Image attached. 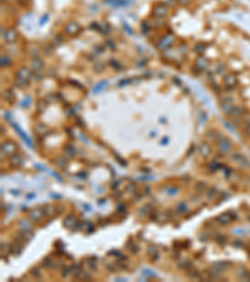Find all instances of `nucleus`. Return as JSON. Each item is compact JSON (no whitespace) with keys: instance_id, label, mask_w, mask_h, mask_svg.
Listing matches in <instances>:
<instances>
[{"instance_id":"nucleus-1","label":"nucleus","mask_w":250,"mask_h":282,"mask_svg":"<svg viewBox=\"0 0 250 282\" xmlns=\"http://www.w3.org/2000/svg\"><path fill=\"white\" fill-rule=\"evenodd\" d=\"M16 152V144L11 141H7L1 146V154L3 155H13Z\"/></svg>"},{"instance_id":"nucleus-2","label":"nucleus","mask_w":250,"mask_h":282,"mask_svg":"<svg viewBox=\"0 0 250 282\" xmlns=\"http://www.w3.org/2000/svg\"><path fill=\"white\" fill-rule=\"evenodd\" d=\"M44 216H45V213H44V209H43V207L33 208L32 211L29 212V218L32 219L33 222H40Z\"/></svg>"},{"instance_id":"nucleus-3","label":"nucleus","mask_w":250,"mask_h":282,"mask_svg":"<svg viewBox=\"0 0 250 282\" xmlns=\"http://www.w3.org/2000/svg\"><path fill=\"white\" fill-rule=\"evenodd\" d=\"M80 30H81L80 25L75 21H70L65 25V33L69 34V35H76V34L80 33Z\"/></svg>"},{"instance_id":"nucleus-4","label":"nucleus","mask_w":250,"mask_h":282,"mask_svg":"<svg viewBox=\"0 0 250 282\" xmlns=\"http://www.w3.org/2000/svg\"><path fill=\"white\" fill-rule=\"evenodd\" d=\"M174 44V37L172 34H169V35H165L160 41H159V48L160 49H163V50H166V49H169L170 46H172Z\"/></svg>"},{"instance_id":"nucleus-5","label":"nucleus","mask_w":250,"mask_h":282,"mask_svg":"<svg viewBox=\"0 0 250 282\" xmlns=\"http://www.w3.org/2000/svg\"><path fill=\"white\" fill-rule=\"evenodd\" d=\"M231 142L227 138H221L220 141L218 142V149L220 151L221 153H229L231 151Z\"/></svg>"},{"instance_id":"nucleus-6","label":"nucleus","mask_w":250,"mask_h":282,"mask_svg":"<svg viewBox=\"0 0 250 282\" xmlns=\"http://www.w3.org/2000/svg\"><path fill=\"white\" fill-rule=\"evenodd\" d=\"M236 218V216H233V213H230V212H228V213H223V214H220V216H218L216 217V222L218 223H220V225H229L231 221H233V218Z\"/></svg>"},{"instance_id":"nucleus-7","label":"nucleus","mask_w":250,"mask_h":282,"mask_svg":"<svg viewBox=\"0 0 250 282\" xmlns=\"http://www.w3.org/2000/svg\"><path fill=\"white\" fill-rule=\"evenodd\" d=\"M30 77H32V70L28 69V68H20L19 70L16 71V79L25 80V82L29 83Z\"/></svg>"},{"instance_id":"nucleus-8","label":"nucleus","mask_w":250,"mask_h":282,"mask_svg":"<svg viewBox=\"0 0 250 282\" xmlns=\"http://www.w3.org/2000/svg\"><path fill=\"white\" fill-rule=\"evenodd\" d=\"M3 37H4L5 41H7L8 44H14L18 40V33L14 30V29H8Z\"/></svg>"},{"instance_id":"nucleus-9","label":"nucleus","mask_w":250,"mask_h":282,"mask_svg":"<svg viewBox=\"0 0 250 282\" xmlns=\"http://www.w3.org/2000/svg\"><path fill=\"white\" fill-rule=\"evenodd\" d=\"M211 146L209 144L208 142H203L202 144L199 146V154L202 155L203 158H208L209 155L211 154Z\"/></svg>"},{"instance_id":"nucleus-10","label":"nucleus","mask_w":250,"mask_h":282,"mask_svg":"<svg viewBox=\"0 0 250 282\" xmlns=\"http://www.w3.org/2000/svg\"><path fill=\"white\" fill-rule=\"evenodd\" d=\"M234 105H233V103L231 102H229V100H223L221 103H220V109L223 110V113L224 114H233L234 113Z\"/></svg>"},{"instance_id":"nucleus-11","label":"nucleus","mask_w":250,"mask_h":282,"mask_svg":"<svg viewBox=\"0 0 250 282\" xmlns=\"http://www.w3.org/2000/svg\"><path fill=\"white\" fill-rule=\"evenodd\" d=\"M78 219H76V217L74 214H68L65 217V219H64V227H66V228H70V230H73L74 227L78 225Z\"/></svg>"},{"instance_id":"nucleus-12","label":"nucleus","mask_w":250,"mask_h":282,"mask_svg":"<svg viewBox=\"0 0 250 282\" xmlns=\"http://www.w3.org/2000/svg\"><path fill=\"white\" fill-rule=\"evenodd\" d=\"M9 251H10L11 255L19 256L21 253V251H23V242H20V241H18V239H16V241L9 247Z\"/></svg>"},{"instance_id":"nucleus-13","label":"nucleus","mask_w":250,"mask_h":282,"mask_svg":"<svg viewBox=\"0 0 250 282\" xmlns=\"http://www.w3.org/2000/svg\"><path fill=\"white\" fill-rule=\"evenodd\" d=\"M146 253H148V257L151 260V262H155L158 258H159V250L153 244H150L148 247V252H146Z\"/></svg>"},{"instance_id":"nucleus-14","label":"nucleus","mask_w":250,"mask_h":282,"mask_svg":"<svg viewBox=\"0 0 250 282\" xmlns=\"http://www.w3.org/2000/svg\"><path fill=\"white\" fill-rule=\"evenodd\" d=\"M9 163H10V166H11V167H15V168H18V167H20V166L24 163V158L21 157L20 154L15 153V154H13V155H11V158H10V161H9Z\"/></svg>"},{"instance_id":"nucleus-15","label":"nucleus","mask_w":250,"mask_h":282,"mask_svg":"<svg viewBox=\"0 0 250 282\" xmlns=\"http://www.w3.org/2000/svg\"><path fill=\"white\" fill-rule=\"evenodd\" d=\"M224 84L227 88L231 89L233 87L236 85V77L234 74H227L224 77Z\"/></svg>"},{"instance_id":"nucleus-16","label":"nucleus","mask_w":250,"mask_h":282,"mask_svg":"<svg viewBox=\"0 0 250 282\" xmlns=\"http://www.w3.org/2000/svg\"><path fill=\"white\" fill-rule=\"evenodd\" d=\"M168 14V9L165 5H163V4H158L156 7L154 8V15L158 16V18H164Z\"/></svg>"},{"instance_id":"nucleus-17","label":"nucleus","mask_w":250,"mask_h":282,"mask_svg":"<svg viewBox=\"0 0 250 282\" xmlns=\"http://www.w3.org/2000/svg\"><path fill=\"white\" fill-rule=\"evenodd\" d=\"M30 67H32V69L35 70V71H40L43 68H44V63H43L41 59L34 58L32 60V63H30Z\"/></svg>"},{"instance_id":"nucleus-18","label":"nucleus","mask_w":250,"mask_h":282,"mask_svg":"<svg viewBox=\"0 0 250 282\" xmlns=\"http://www.w3.org/2000/svg\"><path fill=\"white\" fill-rule=\"evenodd\" d=\"M230 266V263L229 262H225V261H218V262H215V263H213V268H215V269H218V271H220L221 273L227 269L228 267Z\"/></svg>"},{"instance_id":"nucleus-19","label":"nucleus","mask_w":250,"mask_h":282,"mask_svg":"<svg viewBox=\"0 0 250 282\" xmlns=\"http://www.w3.org/2000/svg\"><path fill=\"white\" fill-rule=\"evenodd\" d=\"M208 65H209L208 59H205L203 57H200L196 60V63H195V67H196L198 70H205L206 68H208Z\"/></svg>"},{"instance_id":"nucleus-20","label":"nucleus","mask_w":250,"mask_h":282,"mask_svg":"<svg viewBox=\"0 0 250 282\" xmlns=\"http://www.w3.org/2000/svg\"><path fill=\"white\" fill-rule=\"evenodd\" d=\"M178 267L181 269V271H189V269H191L193 267V263L191 261H189V260H183L178 263Z\"/></svg>"},{"instance_id":"nucleus-21","label":"nucleus","mask_w":250,"mask_h":282,"mask_svg":"<svg viewBox=\"0 0 250 282\" xmlns=\"http://www.w3.org/2000/svg\"><path fill=\"white\" fill-rule=\"evenodd\" d=\"M48 127L45 124H38L35 127V133L38 134V135H40V137H44L45 134H48Z\"/></svg>"},{"instance_id":"nucleus-22","label":"nucleus","mask_w":250,"mask_h":282,"mask_svg":"<svg viewBox=\"0 0 250 282\" xmlns=\"http://www.w3.org/2000/svg\"><path fill=\"white\" fill-rule=\"evenodd\" d=\"M75 154H76V148L73 144H68L65 147V155L66 157L73 158V157H75Z\"/></svg>"},{"instance_id":"nucleus-23","label":"nucleus","mask_w":250,"mask_h":282,"mask_svg":"<svg viewBox=\"0 0 250 282\" xmlns=\"http://www.w3.org/2000/svg\"><path fill=\"white\" fill-rule=\"evenodd\" d=\"M41 266L45 269H50V268H53L54 266H55V262H54L50 257H45V258L41 261Z\"/></svg>"},{"instance_id":"nucleus-24","label":"nucleus","mask_w":250,"mask_h":282,"mask_svg":"<svg viewBox=\"0 0 250 282\" xmlns=\"http://www.w3.org/2000/svg\"><path fill=\"white\" fill-rule=\"evenodd\" d=\"M231 158L234 159V162H238V163H240L243 166H249V163L246 162V158H244L241 154L239 153H234L233 155H231Z\"/></svg>"},{"instance_id":"nucleus-25","label":"nucleus","mask_w":250,"mask_h":282,"mask_svg":"<svg viewBox=\"0 0 250 282\" xmlns=\"http://www.w3.org/2000/svg\"><path fill=\"white\" fill-rule=\"evenodd\" d=\"M205 193H206V198L208 200H215V197L219 194V191L215 187H211L208 191H205Z\"/></svg>"},{"instance_id":"nucleus-26","label":"nucleus","mask_w":250,"mask_h":282,"mask_svg":"<svg viewBox=\"0 0 250 282\" xmlns=\"http://www.w3.org/2000/svg\"><path fill=\"white\" fill-rule=\"evenodd\" d=\"M206 183L204 182V181H198L196 183H195V186H194V189L198 192V193H202V192H205L206 191Z\"/></svg>"},{"instance_id":"nucleus-27","label":"nucleus","mask_w":250,"mask_h":282,"mask_svg":"<svg viewBox=\"0 0 250 282\" xmlns=\"http://www.w3.org/2000/svg\"><path fill=\"white\" fill-rule=\"evenodd\" d=\"M11 124H13V127H14V128L16 129V132H18V133H19V134H20V135L23 137V139H24V141H25V142L28 143V146H29V147H32V148H33V144H32V142H30V139H29V138H28V137H26L25 134H24V133H23V132H21V129H20L19 127H18V125H16L15 123H13V122H11Z\"/></svg>"},{"instance_id":"nucleus-28","label":"nucleus","mask_w":250,"mask_h":282,"mask_svg":"<svg viewBox=\"0 0 250 282\" xmlns=\"http://www.w3.org/2000/svg\"><path fill=\"white\" fill-rule=\"evenodd\" d=\"M154 211V209H153V206H151L150 205V203H148V205H146V206H144V207H141V208H140V212H139V214H141V216H148L150 212H153Z\"/></svg>"},{"instance_id":"nucleus-29","label":"nucleus","mask_w":250,"mask_h":282,"mask_svg":"<svg viewBox=\"0 0 250 282\" xmlns=\"http://www.w3.org/2000/svg\"><path fill=\"white\" fill-rule=\"evenodd\" d=\"M176 212H178L179 214L186 213V212H188V206H186V203H185V202L178 203V206H176Z\"/></svg>"},{"instance_id":"nucleus-30","label":"nucleus","mask_w":250,"mask_h":282,"mask_svg":"<svg viewBox=\"0 0 250 282\" xmlns=\"http://www.w3.org/2000/svg\"><path fill=\"white\" fill-rule=\"evenodd\" d=\"M19 226H20V228H21V230H32V228H33L32 222L28 221V219H20Z\"/></svg>"},{"instance_id":"nucleus-31","label":"nucleus","mask_w":250,"mask_h":282,"mask_svg":"<svg viewBox=\"0 0 250 282\" xmlns=\"http://www.w3.org/2000/svg\"><path fill=\"white\" fill-rule=\"evenodd\" d=\"M43 209H44L45 216H51V214L55 213V207L51 206V205H45L44 207H43Z\"/></svg>"},{"instance_id":"nucleus-32","label":"nucleus","mask_w":250,"mask_h":282,"mask_svg":"<svg viewBox=\"0 0 250 282\" xmlns=\"http://www.w3.org/2000/svg\"><path fill=\"white\" fill-rule=\"evenodd\" d=\"M87 265L90 267V269H96V257H88Z\"/></svg>"},{"instance_id":"nucleus-33","label":"nucleus","mask_w":250,"mask_h":282,"mask_svg":"<svg viewBox=\"0 0 250 282\" xmlns=\"http://www.w3.org/2000/svg\"><path fill=\"white\" fill-rule=\"evenodd\" d=\"M74 266H69V267H65L64 269H63V272H62V277L63 278H66V277H69V275L70 273H74Z\"/></svg>"},{"instance_id":"nucleus-34","label":"nucleus","mask_w":250,"mask_h":282,"mask_svg":"<svg viewBox=\"0 0 250 282\" xmlns=\"http://www.w3.org/2000/svg\"><path fill=\"white\" fill-rule=\"evenodd\" d=\"M3 97H4L5 100L11 102V100H13V98H14V95H13V92H11L10 89H5V91L3 92Z\"/></svg>"},{"instance_id":"nucleus-35","label":"nucleus","mask_w":250,"mask_h":282,"mask_svg":"<svg viewBox=\"0 0 250 282\" xmlns=\"http://www.w3.org/2000/svg\"><path fill=\"white\" fill-rule=\"evenodd\" d=\"M194 49H195V52H196L198 54H203L205 52V49H206V45L204 43H198L196 45H195Z\"/></svg>"},{"instance_id":"nucleus-36","label":"nucleus","mask_w":250,"mask_h":282,"mask_svg":"<svg viewBox=\"0 0 250 282\" xmlns=\"http://www.w3.org/2000/svg\"><path fill=\"white\" fill-rule=\"evenodd\" d=\"M106 84H108V80H103V82H100L99 84H96V85L94 87V93H99V92H101V89L103 88H104L105 85H106Z\"/></svg>"},{"instance_id":"nucleus-37","label":"nucleus","mask_w":250,"mask_h":282,"mask_svg":"<svg viewBox=\"0 0 250 282\" xmlns=\"http://www.w3.org/2000/svg\"><path fill=\"white\" fill-rule=\"evenodd\" d=\"M126 247H128V248H130L133 253H136V252H138V250H139V246H138V244H135V242H133V241H129V242H128Z\"/></svg>"},{"instance_id":"nucleus-38","label":"nucleus","mask_w":250,"mask_h":282,"mask_svg":"<svg viewBox=\"0 0 250 282\" xmlns=\"http://www.w3.org/2000/svg\"><path fill=\"white\" fill-rule=\"evenodd\" d=\"M63 43H64V38H63L62 34H59V35H56V37L54 38V45H55V46L62 45Z\"/></svg>"},{"instance_id":"nucleus-39","label":"nucleus","mask_w":250,"mask_h":282,"mask_svg":"<svg viewBox=\"0 0 250 282\" xmlns=\"http://www.w3.org/2000/svg\"><path fill=\"white\" fill-rule=\"evenodd\" d=\"M209 171H211V172H214V171H216V169H219L220 168V164L218 163V162H215V161H213V162H210L209 163Z\"/></svg>"},{"instance_id":"nucleus-40","label":"nucleus","mask_w":250,"mask_h":282,"mask_svg":"<svg viewBox=\"0 0 250 282\" xmlns=\"http://www.w3.org/2000/svg\"><path fill=\"white\" fill-rule=\"evenodd\" d=\"M1 65L3 67H9V65H11V59L9 57L3 55L1 57Z\"/></svg>"},{"instance_id":"nucleus-41","label":"nucleus","mask_w":250,"mask_h":282,"mask_svg":"<svg viewBox=\"0 0 250 282\" xmlns=\"http://www.w3.org/2000/svg\"><path fill=\"white\" fill-rule=\"evenodd\" d=\"M30 273H32L35 278H41V272H40V269H39L38 267L32 268V271H30Z\"/></svg>"},{"instance_id":"nucleus-42","label":"nucleus","mask_w":250,"mask_h":282,"mask_svg":"<svg viewBox=\"0 0 250 282\" xmlns=\"http://www.w3.org/2000/svg\"><path fill=\"white\" fill-rule=\"evenodd\" d=\"M126 192H128V193H134V192H138V191H136V186H135V183H130V184H128Z\"/></svg>"},{"instance_id":"nucleus-43","label":"nucleus","mask_w":250,"mask_h":282,"mask_svg":"<svg viewBox=\"0 0 250 282\" xmlns=\"http://www.w3.org/2000/svg\"><path fill=\"white\" fill-rule=\"evenodd\" d=\"M55 163H56L58 167L64 168V167L66 166V159H64V158H58V159L55 161Z\"/></svg>"},{"instance_id":"nucleus-44","label":"nucleus","mask_w":250,"mask_h":282,"mask_svg":"<svg viewBox=\"0 0 250 282\" xmlns=\"http://www.w3.org/2000/svg\"><path fill=\"white\" fill-rule=\"evenodd\" d=\"M227 236H223V235H219L218 237H216V241H218V243H220V244H224V243H227Z\"/></svg>"},{"instance_id":"nucleus-45","label":"nucleus","mask_w":250,"mask_h":282,"mask_svg":"<svg viewBox=\"0 0 250 282\" xmlns=\"http://www.w3.org/2000/svg\"><path fill=\"white\" fill-rule=\"evenodd\" d=\"M233 114H235V116H243V114H244V109H243L241 107H235Z\"/></svg>"},{"instance_id":"nucleus-46","label":"nucleus","mask_w":250,"mask_h":282,"mask_svg":"<svg viewBox=\"0 0 250 282\" xmlns=\"http://www.w3.org/2000/svg\"><path fill=\"white\" fill-rule=\"evenodd\" d=\"M30 104H32V98L30 97H26V98H24V102H23V107H25V108H29Z\"/></svg>"},{"instance_id":"nucleus-47","label":"nucleus","mask_w":250,"mask_h":282,"mask_svg":"<svg viewBox=\"0 0 250 282\" xmlns=\"http://www.w3.org/2000/svg\"><path fill=\"white\" fill-rule=\"evenodd\" d=\"M178 192H179L178 187H172V188H169V191H166V193L170 194V196H174V194L178 193Z\"/></svg>"},{"instance_id":"nucleus-48","label":"nucleus","mask_w":250,"mask_h":282,"mask_svg":"<svg viewBox=\"0 0 250 282\" xmlns=\"http://www.w3.org/2000/svg\"><path fill=\"white\" fill-rule=\"evenodd\" d=\"M110 64H111V67H113V68H117V69H120V68H121L120 63L117 62L115 59H110Z\"/></svg>"},{"instance_id":"nucleus-49","label":"nucleus","mask_w":250,"mask_h":282,"mask_svg":"<svg viewBox=\"0 0 250 282\" xmlns=\"http://www.w3.org/2000/svg\"><path fill=\"white\" fill-rule=\"evenodd\" d=\"M30 54H32V55L35 58H39V54H40V52H39V49H38V48H32V52H30Z\"/></svg>"},{"instance_id":"nucleus-50","label":"nucleus","mask_w":250,"mask_h":282,"mask_svg":"<svg viewBox=\"0 0 250 282\" xmlns=\"http://www.w3.org/2000/svg\"><path fill=\"white\" fill-rule=\"evenodd\" d=\"M45 108H46V104H45V100H43V102H40L39 103V105H38V110L41 113L43 110H45Z\"/></svg>"},{"instance_id":"nucleus-51","label":"nucleus","mask_w":250,"mask_h":282,"mask_svg":"<svg viewBox=\"0 0 250 282\" xmlns=\"http://www.w3.org/2000/svg\"><path fill=\"white\" fill-rule=\"evenodd\" d=\"M144 276L146 275V276H151V277H156V275L154 273V272H151V269H144Z\"/></svg>"},{"instance_id":"nucleus-52","label":"nucleus","mask_w":250,"mask_h":282,"mask_svg":"<svg viewBox=\"0 0 250 282\" xmlns=\"http://www.w3.org/2000/svg\"><path fill=\"white\" fill-rule=\"evenodd\" d=\"M103 68H104V64H103V63H98L96 67H94V69L98 71V73H100V71L103 70Z\"/></svg>"},{"instance_id":"nucleus-53","label":"nucleus","mask_w":250,"mask_h":282,"mask_svg":"<svg viewBox=\"0 0 250 282\" xmlns=\"http://www.w3.org/2000/svg\"><path fill=\"white\" fill-rule=\"evenodd\" d=\"M114 155H115V157H117V158L119 159V161H118V162H119V163H121V164H123V166H126V162H125V161H124L123 158H121V157H120V155H119V154H117V153H114Z\"/></svg>"},{"instance_id":"nucleus-54","label":"nucleus","mask_w":250,"mask_h":282,"mask_svg":"<svg viewBox=\"0 0 250 282\" xmlns=\"http://www.w3.org/2000/svg\"><path fill=\"white\" fill-rule=\"evenodd\" d=\"M48 18H49V15L46 14V15H44V16H43L41 18V21H40V25H43V24H44V23H46L48 21Z\"/></svg>"},{"instance_id":"nucleus-55","label":"nucleus","mask_w":250,"mask_h":282,"mask_svg":"<svg viewBox=\"0 0 250 282\" xmlns=\"http://www.w3.org/2000/svg\"><path fill=\"white\" fill-rule=\"evenodd\" d=\"M118 211H119V213H124V211H125V206H124V205H119Z\"/></svg>"},{"instance_id":"nucleus-56","label":"nucleus","mask_w":250,"mask_h":282,"mask_svg":"<svg viewBox=\"0 0 250 282\" xmlns=\"http://www.w3.org/2000/svg\"><path fill=\"white\" fill-rule=\"evenodd\" d=\"M168 143H169V138H168V137L163 138V142H161V144L164 146V144H168Z\"/></svg>"},{"instance_id":"nucleus-57","label":"nucleus","mask_w":250,"mask_h":282,"mask_svg":"<svg viewBox=\"0 0 250 282\" xmlns=\"http://www.w3.org/2000/svg\"><path fill=\"white\" fill-rule=\"evenodd\" d=\"M11 193L15 194V196H19V194H20V192H19V189H11Z\"/></svg>"},{"instance_id":"nucleus-58","label":"nucleus","mask_w":250,"mask_h":282,"mask_svg":"<svg viewBox=\"0 0 250 282\" xmlns=\"http://www.w3.org/2000/svg\"><path fill=\"white\" fill-rule=\"evenodd\" d=\"M108 45H109V46H110V48H111V49H114V48H115V45H114V44L111 43V41H110V40H108Z\"/></svg>"},{"instance_id":"nucleus-59","label":"nucleus","mask_w":250,"mask_h":282,"mask_svg":"<svg viewBox=\"0 0 250 282\" xmlns=\"http://www.w3.org/2000/svg\"><path fill=\"white\" fill-rule=\"evenodd\" d=\"M174 83H176V84H178V85H181V83L179 82V79H178V78H174Z\"/></svg>"},{"instance_id":"nucleus-60","label":"nucleus","mask_w":250,"mask_h":282,"mask_svg":"<svg viewBox=\"0 0 250 282\" xmlns=\"http://www.w3.org/2000/svg\"><path fill=\"white\" fill-rule=\"evenodd\" d=\"M106 200H100V202H99V205H103V203H104Z\"/></svg>"},{"instance_id":"nucleus-61","label":"nucleus","mask_w":250,"mask_h":282,"mask_svg":"<svg viewBox=\"0 0 250 282\" xmlns=\"http://www.w3.org/2000/svg\"><path fill=\"white\" fill-rule=\"evenodd\" d=\"M33 197H35V194H29V196H28V198H33Z\"/></svg>"}]
</instances>
